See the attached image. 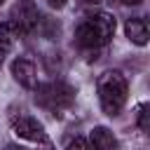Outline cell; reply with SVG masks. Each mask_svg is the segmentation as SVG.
Returning a JSON list of instances; mask_svg holds the SVG:
<instances>
[{
    "mask_svg": "<svg viewBox=\"0 0 150 150\" xmlns=\"http://www.w3.org/2000/svg\"><path fill=\"white\" fill-rule=\"evenodd\" d=\"M115 35V16L112 14H94L84 19L75 30V42L84 49H98Z\"/></svg>",
    "mask_w": 150,
    "mask_h": 150,
    "instance_id": "6da1fadb",
    "label": "cell"
},
{
    "mask_svg": "<svg viewBox=\"0 0 150 150\" xmlns=\"http://www.w3.org/2000/svg\"><path fill=\"white\" fill-rule=\"evenodd\" d=\"M98 101L105 115H117L122 110V105L127 103V94H129V82L120 70H105L98 82Z\"/></svg>",
    "mask_w": 150,
    "mask_h": 150,
    "instance_id": "7a4b0ae2",
    "label": "cell"
},
{
    "mask_svg": "<svg viewBox=\"0 0 150 150\" xmlns=\"http://www.w3.org/2000/svg\"><path fill=\"white\" fill-rule=\"evenodd\" d=\"M35 101L52 110V112H59V110H66L73 105L75 101V89L66 82H47V84H38L35 87Z\"/></svg>",
    "mask_w": 150,
    "mask_h": 150,
    "instance_id": "3957f363",
    "label": "cell"
},
{
    "mask_svg": "<svg viewBox=\"0 0 150 150\" xmlns=\"http://www.w3.org/2000/svg\"><path fill=\"white\" fill-rule=\"evenodd\" d=\"M9 124H12V131H14L19 138H23V141H33V143H45V141H47V134H45L42 124H40L35 117L26 115V112L12 115V117H9Z\"/></svg>",
    "mask_w": 150,
    "mask_h": 150,
    "instance_id": "277c9868",
    "label": "cell"
},
{
    "mask_svg": "<svg viewBox=\"0 0 150 150\" xmlns=\"http://www.w3.org/2000/svg\"><path fill=\"white\" fill-rule=\"evenodd\" d=\"M12 21L16 23V28L21 33H30L40 21V12H38L35 2L33 0H19L12 9Z\"/></svg>",
    "mask_w": 150,
    "mask_h": 150,
    "instance_id": "5b68a950",
    "label": "cell"
},
{
    "mask_svg": "<svg viewBox=\"0 0 150 150\" xmlns=\"http://www.w3.org/2000/svg\"><path fill=\"white\" fill-rule=\"evenodd\" d=\"M12 75L26 89H35L38 87V70H35V63L28 61V59H16L12 63Z\"/></svg>",
    "mask_w": 150,
    "mask_h": 150,
    "instance_id": "8992f818",
    "label": "cell"
},
{
    "mask_svg": "<svg viewBox=\"0 0 150 150\" xmlns=\"http://www.w3.org/2000/svg\"><path fill=\"white\" fill-rule=\"evenodd\" d=\"M124 33H127V38H129L134 45H138V47L148 45V23H145L143 19H138V16L127 19V23H124Z\"/></svg>",
    "mask_w": 150,
    "mask_h": 150,
    "instance_id": "52a82bcc",
    "label": "cell"
},
{
    "mask_svg": "<svg viewBox=\"0 0 150 150\" xmlns=\"http://www.w3.org/2000/svg\"><path fill=\"white\" fill-rule=\"evenodd\" d=\"M89 138H91L94 150H115V145H117L112 131L105 129V127H94V131H91Z\"/></svg>",
    "mask_w": 150,
    "mask_h": 150,
    "instance_id": "ba28073f",
    "label": "cell"
},
{
    "mask_svg": "<svg viewBox=\"0 0 150 150\" xmlns=\"http://www.w3.org/2000/svg\"><path fill=\"white\" fill-rule=\"evenodd\" d=\"M16 35H19L16 23H14L12 19L2 21V23H0V49H9V47L14 45V40H16Z\"/></svg>",
    "mask_w": 150,
    "mask_h": 150,
    "instance_id": "9c48e42d",
    "label": "cell"
},
{
    "mask_svg": "<svg viewBox=\"0 0 150 150\" xmlns=\"http://www.w3.org/2000/svg\"><path fill=\"white\" fill-rule=\"evenodd\" d=\"M138 127H141V131H148L150 127H148V105H141L138 108Z\"/></svg>",
    "mask_w": 150,
    "mask_h": 150,
    "instance_id": "30bf717a",
    "label": "cell"
},
{
    "mask_svg": "<svg viewBox=\"0 0 150 150\" xmlns=\"http://www.w3.org/2000/svg\"><path fill=\"white\" fill-rule=\"evenodd\" d=\"M66 150H94V148H91L84 138H75V141H70V143H68V148H66Z\"/></svg>",
    "mask_w": 150,
    "mask_h": 150,
    "instance_id": "8fae6325",
    "label": "cell"
},
{
    "mask_svg": "<svg viewBox=\"0 0 150 150\" xmlns=\"http://www.w3.org/2000/svg\"><path fill=\"white\" fill-rule=\"evenodd\" d=\"M47 2H49L52 7H56V9H61V7H63V5L68 2V0H47Z\"/></svg>",
    "mask_w": 150,
    "mask_h": 150,
    "instance_id": "7c38bea8",
    "label": "cell"
},
{
    "mask_svg": "<svg viewBox=\"0 0 150 150\" xmlns=\"http://www.w3.org/2000/svg\"><path fill=\"white\" fill-rule=\"evenodd\" d=\"M122 2H124V5H141L143 0H122Z\"/></svg>",
    "mask_w": 150,
    "mask_h": 150,
    "instance_id": "4fadbf2b",
    "label": "cell"
},
{
    "mask_svg": "<svg viewBox=\"0 0 150 150\" xmlns=\"http://www.w3.org/2000/svg\"><path fill=\"white\" fill-rule=\"evenodd\" d=\"M2 2H5V0H0V5H2Z\"/></svg>",
    "mask_w": 150,
    "mask_h": 150,
    "instance_id": "5bb4252c",
    "label": "cell"
}]
</instances>
